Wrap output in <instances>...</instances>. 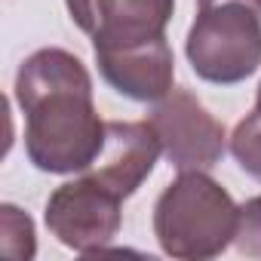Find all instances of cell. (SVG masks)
<instances>
[{"instance_id":"9","label":"cell","mask_w":261,"mask_h":261,"mask_svg":"<svg viewBox=\"0 0 261 261\" xmlns=\"http://www.w3.org/2000/svg\"><path fill=\"white\" fill-rule=\"evenodd\" d=\"M230 154L246 175L261 181V83H258L255 108L237 123L233 136H230Z\"/></svg>"},{"instance_id":"11","label":"cell","mask_w":261,"mask_h":261,"mask_svg":"<svg viewBox=\"0 0 261 261\" xmlns=\"http://www.w3.org/2000/svg\"><path fill=\"white\" fill-rule=\"evenodd\" d=\"M233 246L246 258H261V194L240 206Z\"/></svg>"},{"instance_id":"4","label":"cell","mask_w":261,"mask_h":261,"mask_svg":"<svg viewBox=\"0 0 261 261\" xmlns=\"http://www.w3.org/2000/svg\"><path fill=\"white\" fill-rule=\"evenodd\" d=\"M148 123L160 139L163 157L178 172L191 169L209 172L227 151L221 120H215L191 89H172L169 95L154 101Z\"/></svg>"},{"instance_id":"8","label":"cell","mask_w":261,"mask_h":261,"mask_svg":"<svg viewBox=\"0 0 261 261\" xmlns=\"http://www.w3.org/2000/svg\"><path fill=\"white\" fill-rule=\"evenodd\" d=\"M95 65L111 89L133 101H160L175 89V56L166 37L123 49H95Z\"/></svg>"},{"instance_id":"3","label":"cell","mask_w":261,"mask_h":261,"mask_svg":"<svg viewBox=\"0 0 261 261\" xmlns=\"http://www.w3.org/2000/svg\"><path fill=\"white\" fill-rule=\"evenodd\" d=\"M194 74L215 86H237L261 68V13L240 0L200 7L188 43Z\"/></svg>"},{"instance_id":"2","label":"cell","mask_w":261,"mask_h":261,"mask_svg":"<svg viewBox=\"0 0 261 261\" xmlns=\"http://www.w3.org/2000/svg\"><path fill=\"white\" fill-rule=\"evenodd\" d=\"M240 206L206 172H178L154 203V237L169 258H218L237 237Z\"/></svg>"},{"instance_id":"10","label":"cell","mask_w":261,"mask_h":261,"mask_svg":"<svg viewBox=\"0 0 261 261\" xmlns=\"http://www.w3.org/2000/svg\"><path fill=\"white\" fill-rule=\"evenodd\" d=\"M0 252L7 258H19V261H28L37 252L34 221L28 212H22L13 203L0 206Z\"/></svg>"},{"instance_id":"7","label":"cell","mask_w":261,"mask_h":261,"mask_svg":"<svg viewBox=\"0 0 261 261\" xmlns=\"http://www.w3.org/2000/svg\"><path fill=\"white\" fill-rule=\"evenodd\" d=\"M160 154V139L148 120H108L105 148L86 172L126 200L148 181Z\"/></svg>"},{"instance_id":"1","label":"cell","mask_w":261,"mask_h":261,"mask_svg":"<svg viewBox=\"0 0 261 261\" xmlns=\"http://www.w3.org/2000/svg\"><path fill=\"white\" fill-rule=\"evenodd\" d=\"M16 101L25 114V154L49 175L86 172L105 148L108 123L92 101L86 65L59 46L31 53L16 74Z\"/></svg>"},{"instance_id":"12","label":"cell","mask_w":261,"mask_h":261,"mask_svg":"<svg viewBox=\"0 0 261 261\" xmlns=\"http://www.w3.org/2000/svg\"><path fill=\"white\" fill-rule=\"evenodd\" d=\"M209 4H221V0H197V7H209ZM240 4H249L252 10L261 13V0H240Z\"/></svg>"},{"instance_id":"5","label":"cell","mask_w":261,"mask_h":261,"mask_svg":"<svg viewBox=\"0 0 261 261\" xmlns=\"http://www.w3.org/2000/svg\"><path fill=\"white\" fill-rule=\"evenodd\" d=\"M123 224V200L95 181L89 172L83 178L59 185L46 200V227L49 233L80 252L92 255L101 252Z\"/></svg>"},{"instance_id":"6","label":"cell","mask_w":261,"mask_h":261,"mask_svg":"<svg viewBox=\"0 0 261 261\" xmlns=\"http://www.w3.org/2000/svg\"><path fill=\"white\" fill-rule=\"evenodd\" d=\"M92 49H123L166 37L175 0H65Z\"/></svg>"}]
</instances>
